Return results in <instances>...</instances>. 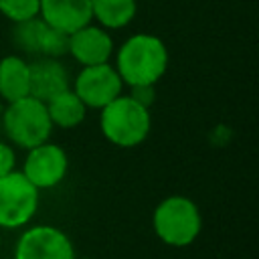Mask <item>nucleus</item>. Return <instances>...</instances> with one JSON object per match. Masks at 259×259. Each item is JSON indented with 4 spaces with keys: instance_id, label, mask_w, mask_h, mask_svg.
Masks as SVG:
<instances>
[{
    "instance_id": "2eb2a0df",
    "label": "nucleus",
    "mask_w": 259,
    "mask_h": 259,
    "mask_svg": "<svg viewBox=\"0 0 259 259\" xmlns=\"http://www.w3.org/2000/svg\"><path fill=\"white\" fill-rule=\"evenodd\" d=\"M47 28V22L42 18H30L22 22H14L12 28V40L18 49H22L28 55H40V38Z\"/></svg>"
},
{
    "instance_id": "423d86ee",
    "label": "nucleus",
    "mask_w": 259,
    "mask_h": 259,
    "mask_svg": "<svg viewBox=\"0 0 259 259\" xmlns=\"http://www.w3.org/2000/svg\"><path fill=\"white\" fill-rule=\"evenodd\" d=\"M14 259H77V255L65 231L53 225H32L18 235Z\"/></svg>"
},
{
    "instance_id": "f03ea898",
    "label": "nucleus",
    "mask_w": 259,
    "mask_h": 259,
    "mask_svg": "<svg viewBox=\"0 0 259 259\" xmlns=\"http://www.w3.org/2000/svg\"><path fill=\"white\" fill-rule=\"evenodd\" d=\"M154 235L168 247L192 245L202 229V214L196 202L182 194H172L160 200L152 214Z\"/></svg>"
},
{
    "instance_id": "7ed1b4c3",
    "label": "nucleus",
    "mask_w": 259,
    "mask_h": 259,
    "mask_svg": "<svg viewBox=\"0 0 259 259\" xmlns=\"http://www.w3.org/2000/svg\"><path fill=\"white\" fill-rule=\"evenodd\" d=\"M99 125L105 140L113 146L134 148L148 138L152 119L148 107L140 105L130 95H119L101 107Z\"/></svg>"
},
{
    "instance_id": "aec40b11",
    "label": "nucleus",
    "mask_w": 259,
    "mask_h": 259,
    "mask_svg": "<svg viewBox=\"0 0 259 259\" xmlns=\"http://www.w3.org/2000/svg\"><path fill=\"white\" fill-rule=\"evenodd\" d=\"M0 247H2V229H0Z\"/></svg>"
},
{
    "instance_id": "6e6552de",
    "label": "nucleus",
    "mask_w": 259,
    "mask_h": 259,
    "mask_svg": "<svg viewBox=\"0 0 259 259\" xmlns=\"http://www.w3.org/2000/svg\"><path fill=\"white\" fill-rule=\"evenodd\" d=\"M67 170H69V158L65 150L57 144L45 142L28 150L20 172L28 178L32 186L42 190L61 184L63 178L67 176Z\"/></svg>"
},
{
    "instance_id": "dca6fc26",
    "label": "nucleus",
    "mask_w": 259,
    "mask_h": 259,
    "mask_svg": "<svg viewBox=\"0 0 259 259\" xmlns=\"http://www.w3.org/2000/svg\"><path fill=\"white\" fill-rule=\"evenodd\" d=\"M38 10H40V0H0V12L12 22L36 18Z\"/></svg>"
},
{
    "instance_id": "1a4fd4ad",
    "label": "nucleus",
    "mask_w": 259,
    "mask_h": 259,
    "mask_svg": "<svg viewBox=\"0 0 259 259\" xmlns=\"http://www.w3.org/2000/svg\"><path fill=\"white\" fill-rule=\"evenodd\" d=\"M113 53V40L109 32L101 26L85 24L69 34V55L83 67L109 63Z\"/></svg>"
},
{
    "instance_id": "9b49d317",
    "label": "nucleus",
    "mask_w": 259,
    "mask_h": 259,
    "mask_svg": "<svg viewBox=\"0 0 259 259\" xmlns=\"http://www.w3.org/2000/svg\"><path fill=\"white\" fill-rule=\"evenodd\" d=\"M28 71H30V95L45 103L55 95L63 93L65 89H69V73L57 59L40 57L34 63H28Z\"/></svg>"
},
{
    "instance_id": "6ab92c4d",
    "label": "nucleus",
    "mask_w": 259,
    "mask_h": 259,
    "mask_svg": "<svg viewBox=\"0 0 259 259\" xmlns=\"http://www.w3.org/2000/svg\"><path fill=\"white\" fill-rule=\"evenodd\" d=\"M14 166H16L14 150H12L8 144L0 142V178L6 176V174H10V172L14 170Z\"/></svg>"
},
{
    "instance_id": "ddd939ff",
    "label": "nucleus",
    "mask_w": 259,
    "mask_h": 259,
    "mask_svg": "<svg viewBox=\"0 0 259 259\" xmlns=\"http://www.w3.org/2000/svg\"><path fill=\"white\" fill-rule=\"evenodd\" d=\"M85 109L87 107L75 95L73 89H65L63 93H59L47 101V111H49L51 123L65 127V130L79 125L85 119Z\"/></svg>"
},
{
    "instance_id": "f257e3e1",
    "label": "nucleus",
    "mask_w": 259,
    "mask_h": 259,
    "mask_svg": "<svg viewBox=\"0 0 259 259\" xmlns=\"http://www.w3.org/2000/svg\"><path fill=\"white\" fill-rule=\"evenodd\" d=\"M168 69V49L154 34L130 36L115 57V71L125 85H156Z\"/></svg>"
},
{
    "instance_id": "4468645a",
    "label": "nucleus",
    "mask_w": 259,
    "mask_h": 259,
    "mask_svg": "<svg viewBox=\"0 0 259 259\" xmlns=\"http://www.w3.org/2000/svg\"><path fill=\"white\" fill-rule=\"evenodd\" d=\"M136 0H91V16L101 28H121L136 16Z\"/></svg>"
},
{
    "instance_id": "9d476101",
    "label": "nucleus",
    "mask_w": 259,
    "mask_h": 259,
    "mask_svg": "<svg viewBox=\"0 0 259 259\" xmlns=\"http://www.w3.org/2000/svg\"><path fill=\"white\" fill-rule=\"evenodd\" d=\"M40 18L65 32L71 34L81 26L91 22V0H40Z\"/></svg>"
},
{
    "instance_id": "f3484780",
    "label": "nucleus",
    "mask_w": 259,
    "mask_h": 259,
    "mask_svg": "<svg viewBox=\"0 0 259 259\" xmlns=\"http://www.w3.org/2000/svg\"><path fill=\"white\" fill-rule=\"evenodd\" d=\"M67 53H69V34H65V32L47 24V28L42 32V38H40V57L59 59Z\"/></svg>"
},
{
    "instance_id": "f8f14e48",
    "label": "nucleus",
    "mask_w": 259,
    "mask_h": 259,
    "mask_svg": "<svg viewBox=\"0 0 259 259\" xmlns=\"http://www.w3.org/2000/svg\"><path fill=\"white\" fill-rule=\"evenodd\" d=\"M26 95H30L28 63L16 55L4 57L0 61V97L10 103Z\"/></svg>"
},
{
    "instance_id": "a211bd4d",
    "label": "nucleus",
    "mask_w": 259,
    "mask_h": 259,
    "mask_svg": "<svg viewBox=\"0 0 259 259\" xmlns=\"http://www.w3.org/2000/svg\"><path fill=\"white\" fill-rule=\"evenodd\" d=\"M127 95L134 101H138L140 105L150 107L154 103V99H156V89H154V85H132Z\"/></svg>"
},
{
    "instance_id": "39448f33",
    "label": "nucleus",
    "mask_w": 259,
    "mask_h": 259,
    "mask_svg": "<svg viewBox=\"0 0 259 259\" xmlns=\"http://www.w3.org/2000/svg\"><path fill=\"white\" fill-rule=\"evenodd\" d=\"M38 210V188L20 170L0 178V229L26 227Z\"/></svg>"
},
{
    "instance_id": "20e7f679",
    "label": "nucleus",
    "mask_w": 259,
    "mask_h": 259,
    "mask_svg": "<svg viewBox=\"0 0 259 259\" xmlns=\"http://www.w3.org/2000/svg\"><path fill=\"white\" fill-rule=\"evenodd\" d=\"M2 127L10 142L24 150L49 142L53 132L47 103L32 95L8 103V107L2 111Z\"/></svg>"
},
{
    "instance_id": "0eeeda50",
    "label": "nucleus",
    "mask_w": 259,
    "mask_h": 259,
    "mask_svg": "<svg viewBox=\"0 0 259 259\" xmlns=\"http://www.w3.org/2000/svg\"><path fill=\"white\" fill-rule=\"evenodd\" d=\"M121 87L123 83L115 67H111L109 63L83 67L73 83V91L83 101V105L95 109H101L107 103H111L115 97H119Z\"/></svg>"
}]
</instances>
